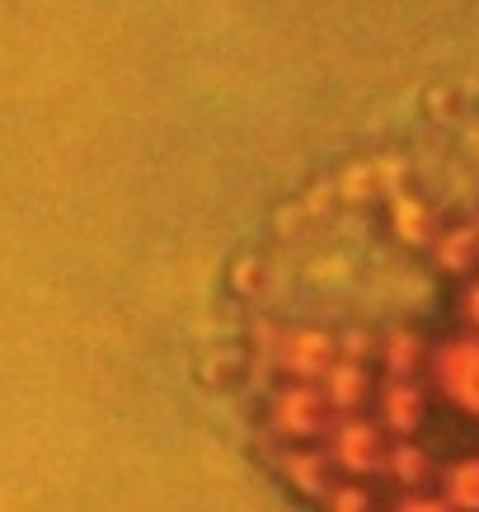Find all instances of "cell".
<instances>
[{"mask_svg": "<svg viewBox=\"0 0 479 512\" xmlns=\"http://www.w3.org/2000/svg\"><path fill=\"white\" fill-rule=\"evenodd\" d=\"M423 381L433 390L437 404H447L456 419L479 423V334L451 329L428 348Z\"/></svg>", "mask_w": 479, "mask_h": 512, "instance_id": "1", "label": "cell"}, {"mask_svg": "<svg viewBox=\"0 0 479 512\" xmlns=\"http://www.w3.org/2000/svg\"><path fill=\"white\" fill-rule=\"evenodd\" d=\"M329 423H334V414L325 404V390L310 386V381H278L263 400V428L282 447L320 442L329 433Z\"/></svg>", "mask_w": 479, "mask_h": 512, "instance_id": "2", "label": "cell"}, {"mask_svg": "<svg viewBox=\"0 0 479 512\" xmlns=\"http://www.w3.org/2000/svg\"><path fill=\"white\" fill-rule=\"evenodd\" d=\"M320 447H325L329 466H334L339 480H376L381 461H386L390 437L367 409V414H334L329 433L320 437Z\"/></svg>", "mask_w": 479, "mask_h": 512, "instance_id": "3", "label": "cell"}, {"mask_svg": "<svg viewBox=\"0 0 479 512\" xmlns=\"http://www.w3.org/2000/svg\"><path fill=\"white\" fill-rule=\"evenodd\" d=\"M273 376L278 381H310L320 386V376L339 362V334H329L325 325H282L273 334Z\"/></svg>", "mask_w": 479, "mask_h": 512, "instance_id": "4", "label": "cell"}, {"mask_svg": "<svg viewBox=\"0 0 479 512\" xmlns=\"http://www.w3.org/2000/svg\"><path fill=\"white\" fill-rule=\"evenodd\" d=\"M433 414V390L423 376H381L376 381V400H371V419L386 428L390 442L400 437H423Z\"/></svg>", "mask_w": 479, "mask_h": 512, "instance_id": "5", "label": "cell"}, {"mask_svg": "<svg viewBox=\"0 0 479 512\" xmlns=\"http://www.w3.org/2000/svg\"><path fill=\"white\" fill-rule=\"evenodd\" d=\"M268 466H273V475L282 480V489L296 494L301 503H320L329 484L339 480L320 442H306V447H282V442H273V461H268Z\"/></svg>", "mask_w": 479, "mask_h": 512, "instance_id": "6", "label": "cell"}, {"mask_svg": "<svg viewBox=\"0 0 479 512\" xmlns=\"http://www.w3.org/2000/svg\"><path fill=\"white\" fill-rule=\"evenodd\" d=\"M437 470H442V461L423 437H400V442L386 447V461H381L376 480H386L390 494H428V489H437Z\"/></svg>", "mask_w": 479, "mask_h": 512, "instance_id": "7", "label": "cell"}, {"mask_svg": "<svg viewBox=\"0 0 479 512\" xmlns=\"http://www.w3.org/2000/svg\"><path fill=\"white\" fill-rule=\"evenodd\" d=\"M376 381H381V372H376L371 362H348V357H339V362L320 376L329 414H367L371 400H376Z\"/></svg>", "mask_w": 479, "mask_h": 512, "instance_id": "8", "label": "cell"}, {"mask_svg": "<svg viewBox=\"0 0 479 512\" xmlns=\"http://www.w3.org/2000/svg\"><path fill=\"white\" fill-rule=\"evenodd\" d=\"M428 259L442 278H470L479 273V221H442L428 245Z\"/></svg>", "mask_w": 479, "mask_h": 512, "instance_id": "9", "label": "cell"}, {"mask_svg": "<svg viewBox=\"0 0 479 512\" xmlns=\"http://www.w3.org/2000/svg\"><path fill=\"white\" fill-rule=\"evenodd\" d=\"M428 348H433V339L423 329L395 325L376 339V367H381V376H423Z\"/></svg>", "mask_w": 479, "mask_h": 512, "instance_id": "10", "label": "cell"}, {"mask_svg": "<svg viewBox=\"0 0 479 512\" xmlns=\"http://www.w3.org/2000/svg\"><path fill=\"white\" fill-rule=\"evenodd\" d=\"M386 221H390V235L409 249H428L437 235V217L428 207V198H418L409 188H395L386 198Z\"/></svg>", "mask_w": 479, "mask_h": 512, "instance_id": "11", "label": "cell"}, {"mask_svg": "<svg viewBox=\"0 0 479 512\" xmlns=\"http://www.w3.org/2000/svg\"><path fill=\"white\" fill-rule=\"evenodd\" d=\"M451 512H479V451H461L451 456L447 466L437 470V489H433Z\"/></svg>", "mask_w": 479, "mask_h": 512, "instance_id": "12", "label": "cell"}, {"mask_svg": "<svg viewBox=\"0 0 479 512\" xmlns=\"http://www.w3.org/2000/svg\"><path fill=\"white\" fill-rule=\"evenodd\" d=\"M315 508L320 512H386V498H381L376 480H334Z\"/></svg>", "mask_w": 479, "mask_h": 512, "instance_id": "13", "label": "cell"}, {"mask_svg": "<svg viewBox=\"0 0 479 512\" xmlns=\"http://www.w3.org/2000/svg\"><path fill=\"white\" fill-rule=\"evenodd\" d=\"M451 311H456V329L465 334H479V273L456 282V301H451Z\"/></svg>", "mask_w": 479, "mask_h": 512, "instance_id": "14", "label": "cell"}, {"mask_svg": "<svg viewBox=\"0 0 479 512\" xmlns=\"http://www.w3.org/2000/svg\"><path fill=\"white\" fill-rule=\"evenodd\" d=\"M376 339L381 334H371V329H343L339 357H348V362H376Z\"/></svg>", "mask_w": 479, "mask_h": 512, "instance_id": "15", "label": "cell"}, {"mask_svg": "<svg viewBox=\"0 0 479 512\" xmlns=\"http://www.w3.org/2000/svg\"><path fill=\"white\" fill-rule=\"evenodd\" d=\"M386 512H451V508L428 489V494H390Z\"/></svg>", "mask_w": 479, "mask_h": 512, "instance_id": "16", "label": "cell"}]
</instances>
